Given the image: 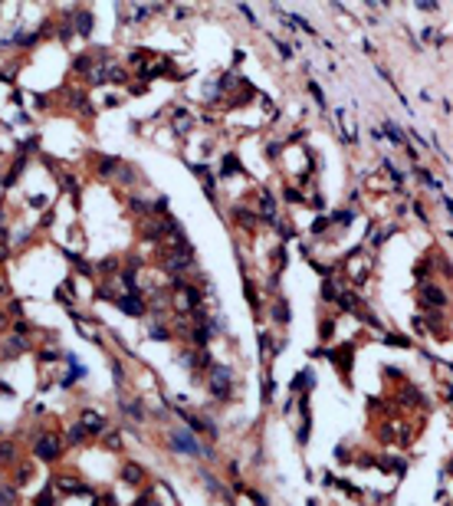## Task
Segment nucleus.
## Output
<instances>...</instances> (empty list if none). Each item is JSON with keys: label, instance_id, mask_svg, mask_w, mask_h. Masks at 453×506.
Here are the masks:
<instances>
[{"label": "nucleus", "instance_id": "nucleus-1", "mask_svg": "<svg viewBox=\"0 0 453 506\" xmlns=\"http://www.w3.org/2000/svg\"><path fill=\"white\" fill-rule=\"evenodd\" d=\"M59 447H62V444H59V437L46 434V437L37 444V454H40V457H46V460H53V457H59Z\"/></svg>", "mask_w": 453, "mask_h": 506}, {"label": "nucleus", "instance_id": "nucleus-2", "mask_svg": "<svg viewBox=\"0 0 453 506\" xmlns=\"http://www.w3.org/2000/svg\"><path fill=\"white\" fill-rule=\"evenodd\" d=\"M86 431H102V418H92V414H86Z\"/></svg>", "mask_w": 453, "mask_h": 506}]
</instances>
